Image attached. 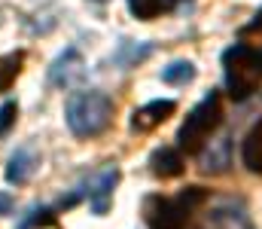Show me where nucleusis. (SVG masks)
Returning a JSON list of instances; mask_svg holds the SVG:
<instances>
[{"label": "nucleus", "instance_id": "1", "mask_svg": "<svg viewBox=\"0 0 262 229\" xmlns=\"http://www.w3.org/2000/svg\"><path fill=\"white\" fill-rule=\"evenodd\" d=\"M110 122H113V101L104 92L89 89V92L70 95V101H67V126H70V132L76 138H95Z\"/></svg>", "mask_w": 262, "mask_h": 229}, {"label": "nucleus", "instance_id": "2", "mask_svg": "<svg viewBox=\"0 0 262 229\" xmlns=\"http://www.w3.org/2000/svg\"><path fill=\"white\" fill-rule=\"evenodd\" d=\"M223 68H226V89L235 101L250 98L262 86V52L253 46L235 43L223 52Z\"/></svg>", "mask_w": 262, "mask_h": 229}, {"label": "nucleus", "instance_id": "3", "mask_svg": "<svg viewBox=\"0 0 262 229\" xmlns=\"http://www.w3.org/2000/svg\"><path fill=\"white\" fill-rule=\"evenodd\" d=\"M223 122V101L216 92H210L201 104H195L186 116V122L177 132V144L183 153H201L204 144L210 141V135L220 129Z\"/></svg>", "mask_w": 262, "mask_h": 229}, {"label": "nucleus", "instance_id": "4", "mask_svg": "<svg viewBox=\"0 0 262 229\" xmlns=\"http://www.w3.org/2000/svg\"><path fill=\"white\" fill-rule=\"evenodd\" d=\"M189 208L180 199H162V196H149L143 202V217L149 229H183L189 220Z\"/></svg>", "mask_w": 262, "mask_h": 229}, {"label": "nucleus", "instance_id": "5", "mask_svg": "<svg viewBox=\"0 0 262 229\" xmlns=\"http://www.w3.org/2000/svg\"><path fill=\"white\" fill-rule=\"evenodd\" d=\"M85 74V65H82V55L76 52V49H64L55 61H52V68H49V82L52 86H76L79 79Z\"/></svg>", "mask_w": 262, "mask_h": 229}, {"label": "nucleus", "instance_id": "6", "mask_svg": "<svg viewBox=\"0 0 262 229\" xmlns=\"http://www.w3.org/2000/svg\"><path fill=\"white\" fill-rule=\"evenodd\" d=\"M174 110H177V104L171 101V98H159V101H149V104H143L140 110H134V116H131V129L134 132H152V129H159L162 122H168L171 116H174Z\"/></svg>", "mask_w": 262, "mask_h": 229}, {"label": "nucleus", "instance_id": "7", "mask_svg": "<svg viewBox=\"0 0 262 229\" xmlns=\"http://www.w3.org/2000/svg\"><path fill=\"white\" fill-rule=\"evenodd\" d=\"M149 168L156 177H180L186 171V162H183V153L174 150V147H162L149 156Z\"/></svg>", "mask_w": 262, "mask_h": 229}, {"label": "nucleus", "instance_id": "8", "mask_svg": "<svg viewBox=\"0 0 262 229\" xmlns=\"http://www.w3.org/2000/svg\"><path fill=\"white\" fill-rule=\"evenodd\" d=\"M31 174H34V150L31 147H18L6 162V180L21 186V183H28Z\"/></svg>", "mask_w": 262, "mask_h": 229}, {"label": "nucleus", "instance_id": "9", "mask_svg": "<svg viewBox=\"0 0 262 229\" xmlns=\"http://www.w3.org/2000/svg\"><path fill=\"white\" fill-rule=\"evenodd\" d=\"M116 180H119V171H116V168H107V171L98 177V183H95V190H92V211H95V214H107Z\"/></svg>", "mask_w": 262, "mask_h": 229}, {"label": "nucleus", "instance_id": "10", "mask_svg": "<svg viewBox=\"0 0 262 229\" xmlns=\"http://www.w3.org/2000/svg\"><path fill=\"white\" fill-rule=\"evenodd\" d=\"M241 159L244 165L253 171V174H262V119L247 132L244 138V150H241Z\"/></svg>", "mask_w": 262, "mask_h": 229}, {"label": "nucleus", "instance_id": "11", "mask_svg": "<svg viewBox=\"0 0 262 229\" xmlns=\"http://www.w3.org/2000/svg\"><path fill=\"white\" fill-rule=\"evenodd\" d=\"M192 76H195L192 61H171V65L162 71V79H165L168 86H186Z\"/></svg>", "mask_w": 262, "mask_h": 229}, {"label": "nucleus", "instance_id": "12", "mask_svg": "<svg viewBox=\"0 0 262 229\" xmlns=\"http://www.w3.org/2000/svg\"><path fill=\"white\" fill-rule=\"evenodd\" d=\"M21 61H25L21 52H9V55L0 58V92H6V89L12 86V79L21 71Z\"/></svg>", "mask_w": 262, "mask_h": 229}, {"label": "nucleus", "instance_id": "13", "mask_svg": "<svg viewBox=\"0 0 262 229\" xmlns=\"http://www.w3.org/2000/svg\"><path fill=\"white\" fill-rule=\"evenodd\" d=\"M128 9L134 18H140V22H152L156 15H162L168 6H165V0H128Z\"/></svg>", "mask_w": 262, "mask_h": 229}, {"label": "nucleus", "instance_id": "14", "mask_svg": "<svg viewBox=\"0 0 262 229\" xmlns=\"http://www.w3.org/2000/svg\"><path fill=\"white\" fill-rule=\"evenodd\" d=\"M152 52V46H131V43H122V49L116 52V65H122V68H131V65H137V61H143L146 55Z\"/></svg>", "mask_w": 262, "mask_h": 229}, {"label": "nucleus", "instance_id": "15", "mask_svg": "<svg viewBox=\"0 0 262 229\" xmlns=\"http://www.w3.org/2000/svg\"><path fill=\"white\" fill-rule=\"evenodd\" d=\"M15 116H18V107H15V101H6V104L0 107V135H6V132L12 129Z\"/></svg>", "mask_w": 262, "mask_h": 229}, {"label": "nucleus", "instance_id": "16", "mask_svg": "<svg viewBox=\"0 0 262 229\" xmlns=\"http://www.w3.org/2000/svg\"><path fill=\"white\" fill-rule=\"evenodd\" d=\"M34 214H37V217H31L21 229H28V226H49V223L55 220V211H52V208H40V211H34Z\"/></svg>", "mask_w": 262, "mask_h": 229}, {"label": "nucleus", "instance_id": "17", "mask_svg": "<svg viewBox=\"0 0 262 229\" xmlns=\"http://www.w3.org/2000/svg\"><path fill=\"white\" fill-rule=\"evenodd\" d=\"M256 31H262V9L253 15V22H247V25L241 28V34H256Z\"/></svg>", "mask_w": 262, "mask_h": 229}, {"label": "nucleus", "instance_id": "18", "mask_svg": "<svg viewBox=\"0 0 262 229\" xmlns=\"http://www.w3.org/2000/svg\"><path fill=\"white\" fill-rule=\"evenodd\" d=\"M12 208V196L9 193H0V214H6Z\"/></svg>", "mask_w": 262, "mask_h": 229}, {"label": "nucleus", "instance_id": "19", "mask_svg": "<svg viewBox=\"0 0 262 229\" xmlns=\"http://www.w3.org/2000/svg\"><path fill=\"white\" fill-rule=\"evenodd\" d=\"M174 3H177V0H165V6H174Z\"/></svg>", "mask_w": 262, "mask_h": 229}]
</instances>
